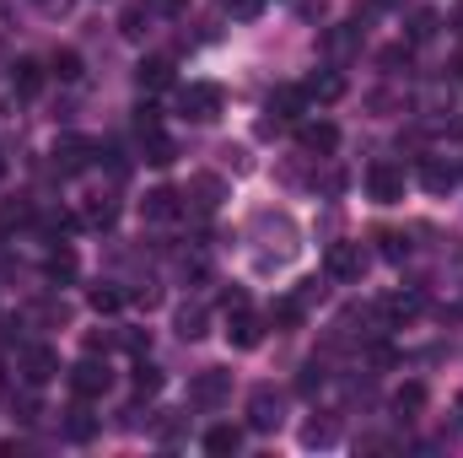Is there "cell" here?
I'll list each match as a JSON object with an SVG mask.
<instances>
[{"mask_svg":"<svg viewBox=\"0 0 463 458\" xmlns=\"http://www.w3.org/2000/svg\"><path fill=\"white\" fill-rule=\"evenodd\" d=\"M324 270H329V281L355 286V281L372 270V253H366L361 243H329V253H324Z\"/></svg>","mask_w":463,"mask_h":458,"instance_id":"cell-4","label":"cell"},{"mask_svg":"<svg viewBox=\"0 0 463 458\" xmlns=\"http://www.w3.org/2000/svg\"><path fill=\"white\" fill-rule=\"evenodd\" d=\"M307 109V92L302 87H280V92H269V114L275 119H302Z\"/></svg>","mask_w":463,"mask_h":458,"instance_id":"cell-23","label":"cell"},{"mask_svg":"<svg viewBox=\"0 0 463 458\" xmlns=\"http://www.w3.org/2000/svg\"><path fill=\"white\" fill-rule=\"evenodd\" d=\"M156 11L146 5V0H135V5H124V16H118V33L124 38H146V22H151Z\"/></svg>","mask_w":463,"mask_h":458,"instance_id":"cell-26","label":"cell"},{"mask_svg":"<svg viewBox=\"0 0 463 458\" xmlns=\"http://www.w3.org/2000/svg\"><path fill=\"white\" fill-rule=\"evenodd\" d=\"M437 27H442V22H437V11H415V16H410V43L437 38Z\"/></svg>","mask_w":463,"mask_h":458,"instance_id":"cell-31","label":"cell"},{"mask_svg":"<svg viewBox=\"0 0 463 458\" xmlns=\"http://www.w3.org/2000/svg\"><path fill=\"white\" fill-rule=\"evenodd\" d=\"M291 302H297V308H302V313H307V308H313V302H324V286H318V281H302V291H297V297H291Z\"/></svg>","mask_w":463,"mask_h":458,"instance_id":"cell-36","label":"cell"},{"mask_svg":"<svg viewBox=\"0 0 463 458\" xmlns=\"http://www.w3.org/2000/svg\"><path fill=\"white\" fill-rule=\"evenodd\" d=\"M16 372L27 377V388H43L49 377H60V356H54V345H22V350H16Z\"/></svg>","mask_w":463,"mask_h":458,"instance_id":"cell-6","label":"cell"},{"mask_svg":"<svg viewBox=\"0 0 463 458\" xmlns=\"http://www.w3.org/2000/svg\"><path fill=\"white\" fill-rule=\"evenodd\" d=\"M11 87H16L22 98H38V92H43V65H38V60H16V65H11Z\"/></svg>","mask_w":463,"mask_h":458,"instance_id":"cell-18","label":"cell"},{"mask_svg":"<svg viewBox=\"0 0 463 458\" xmlns=\"http://www.w3.org/2000/svg\"><path fill=\"white\" fill-rule=\"evenodd\" d=\"M156 388H162V367L135 361V394H156Z\"/></svg>","mask_w":463,"mask_h":458,"instance_id":"cell-34","label":"cell"},{"mask_svg":"<svg viewBox=\"0 0 463 458\" xmlns=\"http://www.w3.org/2000/svg\"><path fill=\"white\" fill-rule=\"evenodd\" d=\"M27 5H33V11H43V16H71V5H76V0H27Z\"/></svg>","mask_w":463,"mask_h":458,"instance_id":"cell-37","label":"cell"},{"mask_svg":"<svg viewBox=\"0 0 463 458\" xmlns=\"http://www.w3.org/2000/svg\"><path fill=\"white\" fill-rule=\"evenodd\" d=\"M109 388H114V372H109V361L87 356V361H76V367H71V394H76V399H103Z\"/></svg>","mask_w":463,"mask_h":458,"instance_id":"cell-7","label":"cell"},{"mask_svg":"<svg viewBox=\"0 0 463 458\" xmlns=\"http://www.w3.org/2000/svg\"><path fill=\"white\" fill-rule=\"evenodd\" d=\"M280 421H286V394L280 388H253L248 394V432H280Z\"/></svg>","mask_w":463,"mask_h":458,"instance_id":"cell-5","label":"cell"},{"mask_svg":"<svg viewBox=\"0 0 463 458\" xmlns=\"http://www.w3.org/2000/svg\"><path fill=\"white\" fill-rule=\"evenodd\" d=\"M335 437H340V426H335V421H329V415H324V421H318V415H313V421H307V426H302V443H307V448H329V443H335Z\"/></svg>","mask_w":463,"mask_h":458,"instance_id":"cell-29","label":"cell"},{"mask_svg":"<svg viewBox=\"0 0 463 458\" xmlns=\"http://www.w3.org/2000/svg\"><path fill=\"white\" fill-rule=\"evenodd\" d=\"M189 399L200 405V410H222L232 399V372H222V367H205L194 383H189Z\"/></svg>","mask_w":463,"mask_h":458,"instance_id":"cell-9","label":"cell"},{"mask_svg":"<svg viewBox=\"0 0 463 458\" xmlns=\"http://www.w3.org/2000/svg\"><path fill=\"white\" fill-rule=\"evenodd\" d=\"M372 5H399V0H372Z\"/></svg>","mask_w":463,"mask_h":458,"instance_id":"cell-44","label":"cell"},{"mask_svg":"<svg viewBox=\"0 0 463 458\" xmlns=\"http://www.w3.org/2000/svg\"><path fill=\"white\" fill-rule=\"evenodd\" d=\"M0 394H11V383H5V367H0Z\"/></svg>","mask_w":463,"mask_h":458,"instance_id":"cell-43","label":"cell"},{"mask_svg":"<svg viewBox=\"0 0 463 458\" xmlns=\"http://www.w3.org/2000/svg\"><path fill=\"white\" fill-rule=\"evenodd\" d=\"M135 87H140V92H162V87H173V60H162V54L140 60V65H135Z\"/></svg>","mask_w":463,"mask_h":458,"instance_id":"cell-14","label":"cell"},{"mask_svg":"<svg viewBox=\"0 0 463 458\" xmlns=\"http://www.w3.org/2000/svg\"><path fill=\"white\" fill-rule=\"evenodd\" d=\"M92 140H60L54 146V173H65V178H76V173H87L92 167Z\"/></svg>","mask_w":463,"mask_h":458,"instance_id":"cell-12","label":"cell"},{"mask_svg":"<svg viewBox=\"0 0 463 458\" xmlns=\"http://www.w3.org/2000/svg\"><path fill=\"white\" fill-rule=\"evenodd\" d=\"M0 178H5V162H0Z\"/></svg>","mask_w":463,"mask_h":458,"instance_id":"cell-47","label":"cell"},{"mask_svg":"<svg viewBox=\"0 0 463 458\" xmlns=\"http://www.w3.org/2000/svg\"><path fill=\"white\" fill-rule=\"evenodd\" d=\"M114 216H118L114 195H87V205H81V222L87 227H114Z\"/></svg>","mask_w":463,"mask_h":458,"instance_id":"cell-22","label":"cell"},{"mask_svg":"<svg viewBox=\"0 0 463 458\" xmlns=\"http://www.w3.org/2000/svg\"><path fill=\"white\" fill-rule=\"evenodd\" d=\"M140 151H146L151 167H173V157H178V146H173L162 129H146V135H140Z\"/></svg>","mask_w":463,"mask_h":458,"instance_id":"cell-19","label":"cell"},{"mask_svg":"<svg viewBox=\"0 0 463 458\" xmlns=\"http://www.w3.org/2000/svg\"><path fill=\"white\" fill-rule=\"evenodd\" d=\"M420 184H426L431 195H448V189L458 184V167L442 162V157H426V162H420Z\"/></svg>","mask_w":463,"mask_h":458,"instance_id":"cell-16","label":"cell"},{"mask_svg":"<svg viewBox=\"0 0 463 458\" xmlns=\"http://www.w3.org/2000/svg\"><path fill=\"white\" fill-rule=\"evenodd\" d=\"M49 65H54V76H60V81H81V54H76V49H60Z\"/></svg>","mask_w":463,"mask_h":458,"instance_id":"cell-32","label":"cell"},{"mask_svg":"<svg viewBox=\"0 0 463 458\" xmlns=\"http://www.w3.org/2000/svg\"><path fill=\"white\" fill-rule=\"evenodd\" d=\"M38 415H43V410H38V399H33V394H22V399H16V421H27V426H33Z\"/></svg>","mask_w":463,"mask_h":458,"instance_id":"cell-38","label":"cell"},{"mask_svg":"<svg viewBox=\"0 0 463 458\" xmlns=\"http://www.w3.org/2000/svg\"><path fill=\"white\" fill-rule=\"evenodd\" d=\"M43 275H49L54 286H65V281H76V253H71V248H54V253L43 259Z\"/></svg>","mask_w":463,"mask_h":458,"instance_id":"cell-27","label":"cell"},{"mask_svg":"<svg viewBox=\"0 0 463 458\" xmlns=\"http://www.w3.org/2000/svg\"><path fill=\"white\" fill-rule=\"evenodd\" d=\"M222 157H227V167H232V173H248V167H253V162H248V151H242V146H227V151H222Z\"/></svg>","mask_w":463,"mask_h":458,"instance_id":"cell-39","label":"cell"},{"mask_svg":"<svg viewBox=\"0 0 463 458\" xmlns=\"http://www.w3.org/2000/svg\"><path fill=\"white\" fill-rule=\"evenodd\" d=\"M237 448H242V432H237V426H211V432H205V453L211 458H227V453H237Z\"/></svg>","mask_w":463,"mask_h":458,"instance_id":"cell-25","label":"cell"},{"mask_svg":"<svg viewBox=\"0 0 463 458\" xmlns=\"http://www.w3.org/2000/svg\"><path fill=\"white\" fill-rule=\"evenodd\" d=\"M222 195H227V189H222V178H189V189H184V200H189L194 211H205V216L222 205Z\"/></svg>","mask_w":463,"mask_h":458,"instance_id":"cell-17","label":"cell"},{"mask_svg":"<svg viewBox=\"0 0 463 458\" xmlns=\"http://www.w3.org/2000/svg\"><path fill=\"white\" fill-rule=\"evenodd\" d=\"M87 302H92V313H118L124 291H118V286H109V281H98V286L87 291Z\"/></svg>","mask_w":463,"mask_h":458,"instance_id":"cell-30","label":"cell"},{"mask_svg":"<svg viewBox=\"0 0 463 458\" xmlns=\"http://www.w3.org/2000/svg\"><path fill=\"white\" fill-rule=\"evenodd\" d=\"M178 335H184V340H205V335H211V313H205L200 302H184V308H178Z\"/></svg>","mask_w":463,"mask_h":458,"instance_id":"cell-21","label":"cell"},{"mask_svg":"<svg viewBox=\"0 0 463 458\" xmlns=\"http://www.w3.org/2000/svg\"><path fill=\"white\" fill-rule=\"evenodd\" d=\"M222 114H227V92H222L216 81H189V87L178 92V119H189V124H216Z\"/></svg>","mask_w":463,"mask_h":458,"instance_id":"cell-2","label":"cell"},{"mask_svg":"<svg viewBox=\"0 0 463 458\" xmlns=\"http://www.w3.org/2000/svg\"><path fill=\"white\" fill-rule=\"evenodd\" d=\"M65 437H71V443H92V437H98V415L87 410V399H76V410H71V421H65Z\"/></svg>","mask_w":463,"mask_h":458,"instance_id":"cell-24","label":"cell"},{"mask_svg":"<svg viewBox=\"0 0 463 458\" xmlns=\"http://www.w3.org/2000/svg\"><path fill=\"white\" fill-rule=\"evenodd\" d=\"M156 16H178V11H189V0H146Z\"/></svg>","mask_w":463,"mask_h":458,"instance_id":"cell-40","label":"cell"},{"mask_svg":"<svg viewBox=\"0 0 463 458\" xmlns=\"http://www.w3.org/2000/svg\"><path fill=\"white\" fill-rule=\"evenodd\" d=\"M453 33H458V38H463V0H458V5H453Z\"/></svg>","mask_w":463,"mask_h":458,"instance_id":"cell-42","label":"cell"},{"mask_svg":"<svg viewBox=\"0 0 463 458\" xmlns=\"http://www.w3.org/2000/svg\"><path fill=\"white\" fill-rule=\"evenodd\" d=\"M458 415H463V394H458Z\"/></svg>","mask_w":463,"mask_h":458,"instance_id":"cell-46","label":"cell"},{"mask_svg":"<svg viewBox=\"0 0 463 458\" xmlns=\"http://www.w3.org/2000/svg\"><path fill=\"white\" fill-rule=\"evenodd\" d=\"M377 243H383V259H393V264L410 259V237H404V232H383Z\"/></svg>","mask_w":463,"mask_h":458,"instance_id":"cell-33","label":"cell"},{"mask_svg":"<svg viewBox=\"0 0 463 458\" xmlns=\"http://www.w3.org/2000/svg\"><path fill=\"white\" fill-rule=\"evenodd\" d=\"M393 410H399V415H420V410H426V383H404V388L393 394Z\"/></svg>","mask_w":463,"mask_h":458,"instance_id":"cell-28","label":"cell"},{"mask_svg":"<svg viewBox=\"0 0 463 458\" xmlns=\"http://www.w3.org/2000/svg\"><path fill=\"white\" fill-rule=\"evenodd\" d=\"M222 11H227V16H237V22H253V16L264 11V0H222Z\"/></svg>","mask_w":463,"mask_h":458,"instance_id":"cell-35","label":"cell"},{"mask_svg":"<svg viewBox=\"0 0 463 458\" xmlns=\"http://www.w3.org/2000/svg\"><path fill=\"white\" fill-rule=\"evenodd\" d=\"M453 76H458V81H463V60H458V71H453Z\"/></svg>","mask_w":463,"mask_h":458,"instance_id":"cell-45","label":"cell"},{"mask_svg":"<svg viewBox=\"0 0 463 458\" xmlns=\"http://www.w3.org/2000/svg\"><path fill=\"white\" fill-rule=\"evenodd\" d=\"M253 237H264V259H259L264 270H269V264H286V259L302 248V243H297V222H291L286 211H259V216H253Z\"/></svg>","mask_w":463,"mask_h":458,"instance_id":"cell-1","label":"cell"},{"mask_svg":"<svg viewBox=\"0 0 463 458\" xmlns=\"http://www.w3.org/2000/svg\"><path fill=\"white\" fill-rule=\"evenodd\" d=\"M227 340L237 345V350H253V345L264 340V319L248 308V297H242V291H232V297H227Z\"/></svg>","mask_w":463,"mask_h":458,"instance_id":"cell-3","label":"cell"},{"mask_svg":"<svg viewBox=\"0 0 463 458\" xmlns=\"http://www.w3.org/2000/svg\"><path fill=\"white\" fill-rule=\"evenodd\" d=\"M302 92H307V103H340V98H345V76L318 71V76H307V81H302Z\"/></svg>","mask_w":463,"mask_h":458,"instance_id":"cell-15","label":"cell"},{"mask_svg":"<svg viewBox=\"0 0 463 458\" xmlns=\"http://www.w3.org/2000/svg\"><path fill=\"white\" fill-rule=\"evenodd\" d=\"M124 345H129V350H146V345H151V335H140V329H129V335H124Z\"/></svg>","mask_w":463,"mask_h":458,"instance_id":"cell-41","label":"cell"},{"mask_svg":"<svg viewBox=\"0 0 463 458\" xmlns=\"http://www.w3.org/2000/svg\"><path fill=\"white\" fill-rule=\"evenodd\" d=\"M297 146H302L307 157H335L340 129H335L329 119H302V124H297Z\"/></svg>","mask_w":463,"mask_h":458,"instance_id":"cell-10","label":"cell"},{"mask_svg":"<svg viewBox=\"0 0 463 458\" xmlns=\"http://www.w3.org/2000/svg\"><path fill=\"white\" fill-rule=\"evenodd\" d=\"M383 324H404V319H415L420 313V297L415 291H393V297H383Z\"/></svg>","mask_w":463,"mask_h":458,"instance_id":"cell-20","label":"cell"},{"mask_svg":"<svg viewBox=\"0 0 463 458\" xmlns=\"http://www.w3.org/2000/svg\"><path fill=\"white\" fill-rule=\"evenodd\" d=\"M324 54H329V65H345L361 54V22H335L329 33H324Z\"/></svg>","mask_w":463,"mask_h":458,"instance_id":"cell-11","label":"cell"},{"mask_svg":"<svg viewBox=\"0 0 463 458\" xmlns=\"http://www.w3.org/2000/svg\"><path fill=\"white\" fill-rule=\"evenodd\" d=\"M366 195L377 205H399L404 200V167L399 162H372L366 167Z\"/></svg>","mask_w":463,"mask_h":458,"instance_id":"cell-8","label":"cell"},{"mask_svg":"<svg viewBox=\"0 0 463 458\" xmlns=\"http://www.w3.org/2000/svg\"><path fill=\"white\" fill-rule=\"evenodd\" d=\"M140 216H146V222H173V216H184V195H178V189H151V195L140 200Z\"/></svg>","mask_w":463,"mask_h":458,"instance_id":"cell-13","label":"cell"}]
</instances>
